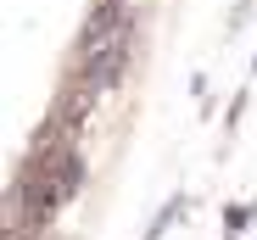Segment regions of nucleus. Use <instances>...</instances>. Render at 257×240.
<instances>
[{
  "instance_id": "1",
  "label": "nucleus",
  "mask_w": 257,
  "mask_h": 240,
  "mask_svg": "<svg viewBox=\"0 0 257 240\" xmlns=\"http://www.w3.org/2000/svg\"><path fill=\"white\" fill-rule=\"evenodd\" d=\"M78 190H84V156L73 151V140H67L62 129H51L45 140L34 145V156L23 162V179H17L23 223H28V229H45Z\"/></svg>"
},
{
  "instance_id": "2",
  "label": "nucleus",
  "mask_w": 257,
  "mask_h": 240,
  "mask_svg": "<svg viewBox=\"0 0 257 240\" xmlns=\"http://www.w3.org/2000/svg\"><path fill=\"white\" fill-rule=\"evenodd\" d=\"M135 62V0H101L84 23V45H78V78L84 90L106 95Z\"/></svg>"
}]
</instances>
